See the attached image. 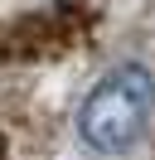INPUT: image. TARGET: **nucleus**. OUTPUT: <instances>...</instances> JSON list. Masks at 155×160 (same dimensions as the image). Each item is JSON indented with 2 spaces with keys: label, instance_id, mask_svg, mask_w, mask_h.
<instances>
[{
  "label": "nucleus",
  "instance_id": "f257e3e1",
  "mask_svg": "<svg viewBox=\"0 0 155 160\" xmlns=\"http://www.w3.org/2000/svg\"><path fill=\"white\" fill-rule=\"evenodd\" d=\"M155 117V73L145 63H116L78 107V136L97 155H126Z\"/></svg>",
  "mask_w": 155,
  "mask_h": 160
}]
</instances>
